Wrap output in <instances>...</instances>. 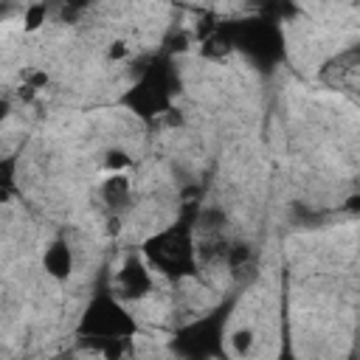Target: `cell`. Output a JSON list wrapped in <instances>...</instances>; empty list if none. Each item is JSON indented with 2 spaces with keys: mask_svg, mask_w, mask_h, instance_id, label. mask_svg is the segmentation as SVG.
Listing matches in <instances>:
<instances>
[{
  "mask_svg": "<svg viewBox=\"0 0 360 360\" xmlns=\"http://www.w3.org/2000/svg\"><path fill=\"white\" fill-rule=\"evenodd\" d=\"M42 262H45L48 276H53V278H59V281H62V278H68V276H70V267H73V250H70V245H68V242L56 239V242H51V245L45 248Z\"/></svg>",
  "mask_w": 360,
  "mask_h": 360,
  "instance_id": "obj_1",
  "label": "cell"
}]
</instances>
